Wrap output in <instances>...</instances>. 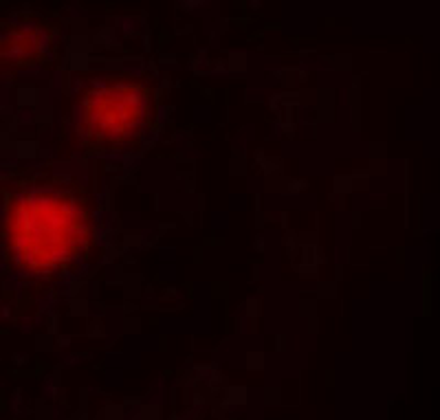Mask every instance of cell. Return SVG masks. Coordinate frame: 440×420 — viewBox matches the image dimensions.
Wrapping results in <instances>:
<instances>
[{
	"instance_id": "6da1fadb",
	"label": "cell",
	"mask_w": 440,
	"mask_h": 420,
	"mask_svg": "<svg viewBox=\"0 0 440 420\" xmlns=\"http://www.w3.org/2000/svg\"><path fill=\"white\" fill-rule=\"evenodd\" d=\"M97 238L95 201L66 174L33 176L5 211V255L22 277L57 282L79 273Z\"/></svg>"
},
{
	"instance_id": "7a4b0ae2",
	"label": "cell",
	"mask_w": 440,
	"mask_h": 420,
	"mask_svg": "<svg viewBox=\"0 0 440 420\" xmlns=\"http://www.w3.org/2000/svg\"><path fill=\"white\" fill-rule=\"evenodd\" d=\"M152 126L150 86L135 75H106L84 91L79 104V139L93 154L128 152Z\"/></svg>"
}]
</instances>
